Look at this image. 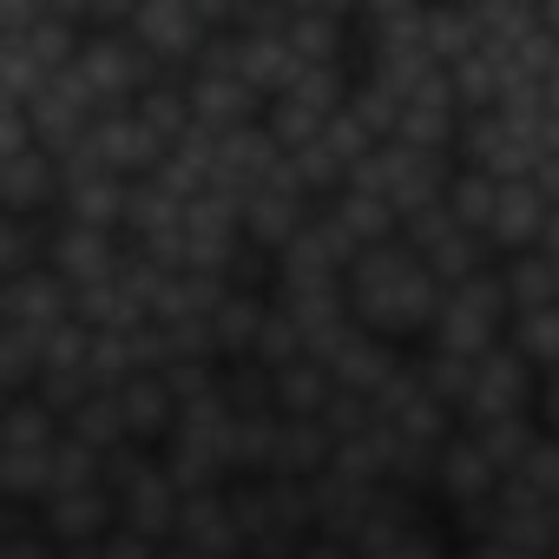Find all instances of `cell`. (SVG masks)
<instances>
[{
	"label": "cell",
	"instance_id": "obj_11",
	"mask_svg": "<svg viewBox=\"0 0 559 559\" xmlns=\"http://www.w3.org/2000/svg\"><path fill=\"white\" fill-rule=\"evenodd\" d=\"M34 520L60 552H80V546H99L119 533V500H112V487H86V493H60V500L34 507Z\"/></svg>",
	"mask_w": 559,
	"mask_h": 559
},
{
	"label": "cell",
	"instance_id": "obj_9",
	"mask_svg": "<svg viewBox=\"0 0 559 559\" xmlns=\"http://www.w3.org/2000/svg\"><path fill=\"white\" fill-rule=\"evenodd\" d=\"M60 284L80 297V290H93V284H112V276L126 270V237L119 230H86V224H67L60 217V230H53V263H47Z\"/></svg>",
	"mask_w": 559,
	"mask_h": 559
},
{
	"label": "cell",
	"instance_id": "obj_28",
	"mask_svg": "<svg viewBox=\"0 0 559 559\" xmlns=\"http://www.w3.org/2000/svg\"><path fill=\"white\" fill-rule=\"evenodd\" d=\"M552 559H559V552H552Z\"/></svg>",
	"mask_w": 559,
	"mask_h": 559
},
{
	"label": "cell",
	"instance_id": "obj_19",
	"mask_svg": "<svg viewBox=\"0 0 559 559\" xmlns=\"http://www.w3.org/2000/svg\"><path fill=\"white\" fill-rule=\"evenodd\" d=\"M493 270H500V290H507V310H513V317L559 304V270L546 263V250H526V257H500Z\"/></svg>",
	"mask_w": 559,
	"mask_h": 559
},
{
	"label": "cell",
	"instance_id": "obj_2",
	"mask_svg": "<svg viewBox=\"0 0 559 559\" xmlns=\"http://www.w3.org/2000/svg\"><path fill=\"white\" fill-rule=\"evenodd\" d=\"M106 487H112V500H119V526H126V533H139V539H152V546H171V539H178V507H185V493H178L165 454H152V448H119V454L106 461Z\"/></svg>",
	"mask_w": 559,
	"mask_h": 559
},
{
	"label": "cell",
	"instance_id": "obj_7",
	"mask_svg": "<svg viewBox=\"0 0 559 559\" xmlns=\"http://www.w3.org/2000/svg\"><path fill=\"white\" fill-rule=\"evenodd\" d=\"M60 198H67V165L40 139L0 152V211L8 217H60Z\"/></svg>",
	"mask_w": 559,
	"mask_h": 559
},
{
	"label": "cell",
	"instance_id": "obj_23",
	"mask_svg": "<svg viewBox=\"0 0 559 559\" xmlns=\"http://www.w3.org/2000/svg\"><path fill=\"white\" fill-rule=\"evenodd\" d=\"M454 559H526V552H513L500 539H474V546H454Z\"/></svg>",
	"mask_w": 559,
	"mask_h": 559
},
{
	"label": "cell",
	"instance_id": "obj_15",
	"mask_svg": "<svg viewBox=\"0 0 559 559\" xmlns=\"http://www.w3.org/2000/svg\"><path fill=\"white\" fill-rule=\"evenodd\" d=\"M323 217H330L356 250H376V243H395V237H402V211H395L382 191H369V185L336 191V198L323 204Z\"/></svg>",
	"mask_w": 559,
	"mask_h": 559
},
{
	"label": "cell",
	"instance_id": "obj_3",
	"mask_svg": "<svg viewBox=\"0 0 559 559\" xmlns=\"http://www.w3.org/2000/svg\"><path fill=\"white\" fill-rule=\"evenodd\" d=\"M507 330H513V310H507V290H500V270H487V276H474V284L441 290V317H435L428 343L448 349V356L480 362V356H493L507 343Z\"/></svg>",
	"mask_w": 559,
	"mask_h": 559
},
{
	"label": "cell",
	"instance_id": "obj_5",
	"mask_svg": "<svg viewBox=\"0 0 559 559\" xmlns=\"http://www.w3.org/2000/svg\"><path fill=\"white\" fill-rule=\"evenodd\" d=\"M73 73L86 80V93H93L106 112H132V106H139V99L165 80L126 27H99V34H86V40H80Z\"/></svg>",
	"mask_w": 559,
	"mask_h": 559
},
{
	"label": "cell",
	"instance_id": "obj_6",
	"mask_svg": "<svg viewBox=\"0 0 559 559\" xmlns=\"http://www.w3.org/2000/svg\"><path fill=\"white\" fill-rule=\"evenodd\" d=\"M513 415H539V369L500 343L493 356L474 362V389L461 402V428H493V421H513Z\"/></svg>",
	"mask_w": 559,
	"mask_h": 559
},
{
	"label": "cell",
	"instance_id": "obj_1",
	"mask_svg": "<svg viewBox=\"0 0 559 559\" xmlns=\"http://www.w3.org/2000/svg\"><path fill=\"white\" fill-rule=\"evenodd\" d=\"M349 317L356 330L395 343V349H421L435 336V317H441V276L421 263V250H408L402 237L395 243H376L356 257L349 270Z\"/></svg>",
	"mask_w": 559,
	"mask_h": 559
},
{
	"label": "cell",
	"instance_id": "obj_16",
	"mask_svg": "<svg viewBox=\"0 0 559 559\" xmlns=\"http://www.w3.org/2000/svg\"><path fill=\"white\" fill-rule=\"evenodd\" d=\"M126 211H132V185L126 178H99V171H73L67 178V198H60V217L67 224L119 230L126 237Z\"/></svg>",
	"mask_w": 559,
	"mask_h": 559
},
{
	"label": "cell",
	"instance_id": "obj_22",
	"mask_svg": "<svg viewBox=\"0 0 559 559\" xmlns=\"http://www.w3.org/2000/svg\"><path fill=\"white\" fill-rule=\"evenodd\" d=\"M539 428L559 441V369H552V376H539Z\"/></svg>",
	"mask_w": 559,
	"mask_h": 559
},
{
	"label": "cell",
	"instance_id": "obj_8",
	"mask_svg": "<svg viewBox=\"0 0 559 559\" xmlns=\"http://www.w3.org/2000/svg\"><path fill=\"white\" fill-rule=\"evenodd\" d=\"M67 323H73V290L60 284L53 270L8 276V284H0V330H27V336L53 343Z\"/></svg>",
	"mask_w": 559,
	"mask_h": 559
},
{
	"label": "cell",
	"instance_id": "obj_18",
	"mask_svg": "<svg viewBox=\"0 0 559 559\" xmlns=\"http://www.w3.org/2000/svg\"><path fill=\"white\" fill-rule=\"evenodd\" d=\"M67 435L80 441V448H93V454H119V448H132V435H126V408H119V389H93L73 415H67Z\"/></svg>",
	"mask_w": 559,
	"mask_h": 559
},
{
	"label": "cell",
	"instance_id": "obj_10",
	"mask_svg": "<svg viewBox=\"0 0 559 559\" xmlns=\"http://www.w3.org/2000/svg\"><path fill=\"white\" fill-rule=\"evenodd\" d=\"M552 211H559V204L546 198L539 178H507V185H500V204H493V230H487L493 257H526V250H539Z\"/></svg>",
	"mask_w": 559,
	"mask_h": 559
},
{
	"label": "cell",
	"instance_id": "obj_13",
	"mask_svg": "<svg viewBox=\"0 0 559 559\" xmlns=\"http://www.w3.org/2000/svg\"><path fill=\"white\" fill-rule=\"evenodd\" d=\"M408 369V349H395V343H382V336H369V330H356L336 356H330V376H336V389L343 395H356V402H382V389L395 382Z\"/></svg>",
	"mask_w": 559,
	"mask_h": 559
},
{
	"label": "cell",
	"instance_id": "obj_14",
	"mask_svg": "<svg viewBox=\"0 0 559 559\" xmlns=\"http://www.w3.org/2000/svg\"><path fill=\"white\" fill-rule=\"evenodd\" d=\"M119 408H126L132 448L165 454V441L178 435V395H171V382H165V376H132V382L119 389Z\"/></svg>",
	"mask_w": 559,
	"mask_h": 559
},
{
	"label": "cell",
	"instance_id": "obj_17",
	"mask_svg": "<svg viewBox=\"0 0 559 559\" xmlns=\"http://www.w3.org/2000/svg\"><path fill=\"white\" fill-rule=\"evenodd\" d=\"M336 395H343V389H336L330 362H317V356L276 369V415H290V421H323V415L336 408Z\"/></svg>",
	"mask_w": 559,
	"mask_h": 559
},
{
	"label": "cell",
	"instance_id": "obj_24",
	"mask_svg": "<svg viewBox=\"0 0 559 559\" xmlns=\"http://www.w3.org/2000/svg\"><path fill=\"white\" fill-rule=\"evenodd\" d=\"M297 559H356V552H349V546H336V539H310Z\"/></svg>",
	"mask_w": 559,
	"mask_h": 559
},
{
	"label": "cell",
	"instance_id": "obj_20",
	"mask_svg": "<svg viewBox=\"0 0 559 559\" xmlns=\"http://www.w3.org/2000/svg\"><path fill=\"white\" fill-rule=\"evenodd\" d=\"M493 204H500V178H487V171H454V185H448V211L461 217V230L487 237V230H493Z\"/></svg>",
	"mask_w": 559,
	"mask_h": 559
},
{
	"label": "cell",
	"instance_id": "obj_27",
	"mask_svg": "<svg viewBox=\"0 0 559 559\" xmlns=\"http://www.w3.org/2000/svg\"><path fill=\"white\" fill-rule=\"evenodd\" d=\"M243 559H263V552H243Z\"/></svg>",
	"mask_w": 559,
	"mask_h": 559
},
{
	"label": "cell",
	"instance_id": "obj_4",
	"mask_svg": "<svg viewBox=\"0 0 559 559\" xmlns=\"http://www.w3.org/2000/svg\"><path fill=\"white\" fill-rule=\"evenodd\" d=\"M185 99H191V126L211 132V139L243 132V126L263 119V99L250 93V80H243L237 60H230V34H217V40L204 47V60L185 73Z\"/></svg>",
	"mask_w": 559,
	"mask_h": 559
},
{
	"label": "cell",
	"instance_id": "obj_26",
	"mask_svg": "<svg viewBox=\"0 0 559 559\" xmlns=\"http://www.w3.org/2000/svg\"><path fill=\"white\" fill-rule=\"evenodd\" d=\"M165 559H198V552H185V546H165Z\"/></svg>",
	"mask_w": 559,
	"mask_h": 559
},
{
	"label": "cell",
	"instance_id": "obj_21",
	"mask_svg": "<svg viewBox=\"0 0 559 559\" xmlns=\"http://www.w3.org/2000/svg\"><path fill=\"white\" fill-rule=\"evenodd\" d=\"M507 343L539 369V376H552L559 369V304H546V310H526V317H513V330H507Z\"/></svg>",
	"mask_w": 559,
	"mask_h": 559
},
{
	"label": "cell",
	"instance_id": "obj_12",
	"mask_svg": "<svg viewBox=\"0 0 559 559\" xmlns=\"http://www.w3.org/2000/svg\"><path fill=\"white\" fill-rule=\"evenodd\" d=\"M185 552L198 559H243V526H237V507H230V487H211V493H185L178 507V539Z\"/></svg>",
	"mask_w": 559,
	"mask_h": 559
},
{
	"label": "cell",
	"instance_id": "obj_25",
	"mask_svg": "<svg viewBox=\"0 0 559 559\" xmlns=\"http://www.w3.org/2000/svg\"><path fill=\"white\" fill-rule=\"evenodd\" d=\"M539 185H546V198H552V204H559V158H552V165H546V171H539Z\"/></svg>",
	"mask_w": 559,
	"mask_h": 559
}]
</instances>
